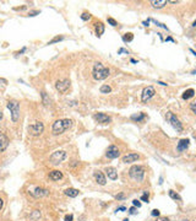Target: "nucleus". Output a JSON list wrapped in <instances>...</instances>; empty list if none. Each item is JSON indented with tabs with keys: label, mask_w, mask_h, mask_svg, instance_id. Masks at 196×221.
<instances>
[{
	"label": "nucleus",
	"mask_w": 196,
	"mask_h": 221,
	"mask_svg": "<svg viewBox=\"0 0 196 221\" xmlns=\"http://www.w3.org/2000/svg\"><path fill=\"white\" fill-rule=\"evenodd\" d=\"M71 127H72V121L71 119H59V121L54 122L53 128H51V132H53L54 135H60Z\"/></svg>",
	"instance_id": "1"
},
{
	"label": "nucleus",
	"mask_w": 196,
	"mask_h": 221,
	"mask_svg": "<svg viewBox=\"0 0 196 221\" xmlns=\"http://www.w3.org/2000/svg\"><path fill=\"white\" fill-rule=\"evenodd\" d=\"M92 76L95 80H104L109 76V69L104 67L102 63H96L92 70Z\"/></svg>",
	"instance_id": "2"
},
{
	"label": "nucleus",
	"mask_w": 196,
	"mask_h": 221,
	"mask_svg": "<svg viewBox=\"0 0 196 221\" xmlns=\"http://www.w3.org/2000/svg\"><path fill=\"white\" fill-rule=\"evenodd\" d=\"M7 108L11 112V119L12 122H17L20 118V105L17 101H9L7 102Z\"/></svg>",
	"instance_id": "3"
},
{
	"label": "nucleus",
	"mask_w": 196,
	"mask_h": 221,
	"mask_svg": "<svg viewBox=\"0 0 196 221\" xmlns=\"http://www.w3.org/2000/svg\"><path fill=\"white\" fill-rule=\"evenodd\" d=\"M129 175L135 181H142L143 176H145V170H143L141 166H133L131 168H130Z\"/></svg>",
	"instance_id": "4"
},
{
	"label": "nucleus",
	"mask_w": 196,
	"mask_h": 221,
	"mask_svg": "<svg viewBox=\"0 0 196 221\" xmlns=\"http://www.w3.org/2000/svg\"><path fill=\"white\" fill-rule=\"evenodd\" d=\"M43 130H44V125H43L42 122H36V123H33V124H31V125L28 127V133H30L32 136H38V135H41V134L43 133Z\"/></svg>",
	"instance_id": "5"
},
{
	"label": "nucleus",
	"mask_w": 196,
	"mask_h": 221,
	"mask_svg": "<svg viewBox=\"0 0 196 221\" xmlns=\"http://www.w3.org/2000/svg\"><path fill=\"white\" fill-rule=\"evenodd\" d=\"M167 119L171 122V124L173 125V128L174 129H177V132H181L183 130V125H181V123H180V121L177 118V117L172 113V112H167Z\"/></svg>",
	"instance_id": "6"
},
{
	"label": "nucleus",
	"mask_w": 196,
	"mask_h": 221,
	"mask_svg": "<svg viewBox=\"0 0 196 221\" xmlns=\"http://www.w3.org/2000/svg\"><path fill=\"white\" fill-rule=\"evenodd\" d=\"M65 159H66V152L65 151H55L53 155L50 156V161L54 165H58V163L63 162Z\"/></svg>",
	"instance_id": "7"
},
{
	"label": "nucleus",
	"mask_w": 196,
	"mask_h": 221,
	"mask_svg": "<svg viewBox=\"0 0 196 221\" xmlns=\"http://www.w3.org/2000/svg\"><path fill=\"white\" fill-rule=\"evenodd\" d=\"M154 96V88L152 86H147L146 88H143L142 91V95H141V101L142 102H146L148 101L150 98H152Z\"/></svg>",
	"instance_id": "8"
},
{
	"label": "nucleus",
	"mask_w": 196,
	"mask_h": 221,
	"mask_svg": "<svg viewBox=\"0 0 196 221\" xmlns=\"http://www.w3.org/2000/svg\"><path fill=\"white\" fill-rule=\"evenodd\" d=\"M93 119L97 123H99V124H108L112 121L110 117H108L107 114H104V113H95L93 114Z\"/></svg>",
	"instance_id": "9"
},
{
	"label": "nucleus",
	"mask_w": 196,
	"mask_h": 221,
	"mask_svg": "<svg viewBox=\"0 0 196 221\" xmlns=\"http://www.w3.org/2000/svg\"><path fill=\"white\" fill-rule=\"evenodd\" d=\"M55 87H57V90L59 91V92L65 94V92L68 91V88L70 87V81H69L68 79H65V80H59V81H57Z\"/></svg>",
	"instance_id": "10"
},
{
	"label": "nucleus",
	"mask_w": 196,
	"mask_h": 221,
	"mask_svg": "<svg viewBox=\"0 0 196 221\" xmlns=\"http://www.w3.org/2000/svg\"><path fill=\"white\" fill-rule=\"evenodd\" d=\"M119 155H120L119 149H118L115 145H110L108 148L107 152H106V156L108 159H116V157H119Z\"/></svg>",
	"instance_id": "11"
},
{
	"label": "nucleus",
	"mask_w": 196,
	"mask_h": 221,
	"mask_svg": "<svg viewBox=\"0 0 196 221\" xmlns=\"http://www.w3.org/2000/svg\"><path fill=\"white\" fill-rule=\"evenodd\" d=\"M136 160H139V155H137V154H134V152L127 154L126 156H124V157H123V162H125V163L135 162Z\"/></svg>",
	"instance_id": "12"
},
{
	"label": "nucleus",
	"mask_w": 196,
	"mask_h": 221,
	"mask_svg": "<svg viewBox=\"0 0 196 221\" xmlns=\"http://www.w3.org/2000/svg\"><path fill=\"white\" fill-rule=\"evenodd\" d=\"M95 178H96V181H97V183L101 184V186H104V184L107 183L106 177H104V175H103L101 171H96V172H95Z\"/></svg>",
	"instance_id": "13"
},
{
	"label": "nucleus",
	"mask_w": 196,
	"mask_h": 221,
	"mask_svg": "<svg viewBox=\"0 0 196 221\" xmlns=\"http://www.w3.org/2000/svg\"><path fill=\"white\" fill-rule=\"evenodd\" d=\"M189 142H190L189 139H181V140L178 142V146H177L178 151H184V150H186V149L189 148Z\"/></svg>",
	"instance_id": "14"
},
{
	"label": "nucleus",
	"mask_w": 196,
	"mask_h": 221,
	"mask_svg": "<svg viewBox=\"0 0 196 221\" xmlns=\"http://www.w3.org/2000/svg\"><path fill=\"white\" fill-rule=\"evenodd\" d=\"M106 172H107L108 178H110L113 181H115L118 178V172H116V170H115L114 167H107L106 168Z\"/></svg>",
	"instance_id": "15"
},
{
	"label": "nucleus",
	"mask_w": 196,
	"mask_h": 221,
	"mask_svg": "<svg viewBox=\"0 0 196 221\" xmlns=\"http://www.w3.org/2000/svg\"><path fill=\"white\" fill-rule=\"evenodd\" d=\"M9 145V139L4 135V134H0V151H4Z\"/></svg>",
	"instance_id": "16"
},
{
	"label": "nucleus",
	"mask_w": 196,
	"mask_h": 221,
	"mask_svg": "<svg viewBox=\"0 0 196 221\" xmlns=\"http://www.w3.org/2000/svg\"><path fill=\"white\" fill-rule=\"evenodd\" d=\"M151 5L154 9H162L167 5V0H153V1H151Z\"/></svg>",
	"instance_id": "17"
},
{
	"label": "nucleus",
	"mask_w": 196,
	"mask_h": 221,
	"mask_svg": "<svg viewBox=\"0 0 196 221\" xmlns=\"http://www.w3.org/2000/svg\"><path fill=\"white\" fill-rule=\"evenodd\" d=\"M49 178L53 179V181H59V179L63 178V173L60 171H58V170H54V171H51L49 173Z\"/></svg>",
	"instance_id": "18"
},
{
	"label": "nucleus",
	"mask_w": 196,
	"mask_h": 221,
	"mask_svg": "<svg viewBox=\"0 0 196 221\" xmlns=\"http://www.w3.org/2000/svg\"><path fill=\"white\" fill-rule=\"evenodd\" d=\"M34 197H44L48 194V190L47 189H43V188H36L34 192H31Z\"/></svg>",
	"instance_id": "19"
},
{
	"label": "nucleus",
	"mask_w": 196,
	"mask_h": 221,
	"mask_svg": "<svg viewBox=\"0 0 196 221\" xmlns=\"http://www.w3.org/2000/svg\"><path fill=\"white\" fill-rule=\"evenodd\" d=\"M65 194L70 198H75V197L78 196V190L75 189V188H68V189H65Z\"/></svg>",
	"instance_id": "20"
},
{
	"label": "nucleus",
	"mask_w": 196,
	"mask_h": 221,
	"mask_svg": "<svg viewBox=\"0 0 196 221\" xmlns=\"http://www.w3.org/2000/svg\"><path fill=\"white\" fill-rule=\"evenodd\" d=\"M194 95H195V90L194 88H188L185 92L183 94V98H184V100H189V98L194 97Z\"/></svg>",
	"instance_id": "21"
},
{
	"label": "nucleus",
	"mask_w": 196,
	"mask_h": 221,
	"mask_svg": "<svg viewBox=\"0 0 196 221\" xmlns=\"http://www.w3.org/2000/svg\"><path fill=\"white\" fill-rule=\"evenodd\" d=\"M103 33H104V25H103L102 22H98V23L96 25V34H97L98 37H101Z\"/></svg>",
	"instance_id": "22"
},
{
	"label": "nucleus",
	"mask_w": 196,
	"mask_h": 221,
	"mask_svg": "<svg viewBox=\"0 0 196 221\" xmlns=\"http://www.w3.org/2000/svg\"><path fill=\"white\" fill-rule=\"evenodd\" d=\"M143 118H145V114H143V113L131 115V119H133V121H136V122H141V121H143Z\"/></svg>",
	"instance_id": "23"
},
{
	"label": "nucleus",
	"mask_w": 196,
	"mask_h": 221,
	"mask_svg": "<svg viewBox=\"0 0 196 221\" xmlns=\"http://www.w3.org/2000/svg\"><path fill=\"white\" fill-rule=\"evenodd\" d=\"M99 91H101L102 94H109L110 91H112V87L108 86V85H102L101 88H99Z\"/></svg>",
	"instance_id": "24"
},
{
	"label": "nucleus",
	"mask_w": 196,
	"mask_h": 221,
	"mask_svg": "<svg viewBox=\"0 0 196 221\" xmlns=\"http://www.w3.org/2000/svg\"><path fill=\"white\" fill-rule=\"evenodd\" d=\"M169 197H171L172 199H174V200H181L180 196L178 193H175L174 190H169Z\"/></svg>",
	"instance_id": "25"
},
{
	"label": "nucleus",
	"mask_w": 196,
	"mask_h": 221,
	"mask_svg": "<svg viewBox=\"0 0 196 221\" xmlns=\"http://www.w3.org/2000/svg\"><path fill=\"white\" fill-rule=\"evenodd\" d=\"M123 40H124L125 42H131V41L134 40V34H133V33H125L124 37H123Z\"/></svg>",
	"instance_id": "26"
},
{
	"label": "nucleus",
	"mask_w": 196,
	"mask_h": 221,
	"mask_svg": "<svg viewBox=\"0 0 196 221\" xmlns=\"http://www.w3.org/2000/svg\"><path fill=\"white\" fill-rule=\"evenodd\" d=\"M42 98H43V103L45 106H48L49 105V100H48V97H47V94L45 92H42Z\"/></svg>",
	"instance_id": "27"
},
{
	"label": "nucleus",
	"mask_w": 196,
	"mask_h": 221,
	"mask_svg": "<svg viewBox=\"0 0 196 221\" xmlns=\"http://www.w3.org/2000/svg\"><path fill=\"white\" fill-rule=\"evenodd\" d=\"M81 19H82L83 21H87V20H89V19H91V15L88 14V12H83V14L81 15Z\"/></svg>",
	"instance_id": "28"
},
{
	"label": "nucleus",
	"mask_w": 196,
	"mask_h": 221,
	"mask_svg": "<svg viewBox=\"0 0 196 221\" xmlns=\"http://www.w3.org/2000/svg\"><path fill=\"white\" fill-rule=\"evenodd\" d=\"M59 41H63V37H55L54 40H51L50 42H49V44H53V43H57V42H59Z\"/></svg>",
	"instance_id": "29"
},
{
	"label": "nucleus",
	"mask_w": 196,
	"mask_h": 221,
	"mask_svg": "<svg viewBox=\"0 0 196 221\" xmlns=\"http://www.w3.org/2000/svg\"><path fill=\"white\" fill-rule=\"evenodd\" d=\"M108 22L112 25V26H116L118 23H116V21L114 20V19H112V17H108Z\"/></svg>",
	"instance_id": "30"
},
{
	"label": "nucleus",
	"mask_w": 196,
	"mask_h": 221,
	"mask_svg": "<svg viewBox=\"0 0 196 221\" xmlns=\"http://www.w3.org/2000/svg\"><path fill=\"white\" fill-rule=\"evenodd\" d=\"M39 14V11L38 10H34V11H30L28 12V16H36V15H38Z\"/></svg>",
	"instance_id": "31"
},
{
	"label": "nucleus",
	"mask_w": 196,
	"mask_h": 221,
	"mask_svg": "<svg viewBox=\"0 0 196 221\" xmlns=\"http://www.w3.org/2000/svg\"><path fill=\"white\" fill-rule=\"evenodd\" d=\"M152 216H159V210H157V209H154V210H152Z\"/></svg>",
	"instance_id": "32"
},
{
	"label": "nucleus",
	"mask_w": 196,
	"mask_h": 221,
	"mask_svg": "<svg viewBox=\"0 0 196 221\" xmlns=\"http://www.w3.org/2000/svg\"><path fill=\"white\" fill-rule=\"evenodd\" d=\"M141 200H143V202H148V196H147L146 193H145V194H143V196L141 197Z\"/></svg>",
	"instance_id": "33"
},
{
	"label": "nucleus",
	"mask_w": 196,
	"mask_h": 221,
	"mask_svg": "<svg viewBox=\"0 0 196 221\" xmlns=\"http://www.w3.org/2000/svg\"><path fill=\"white\" fill-rule=\"evenodd\" d=\"M133 204H134V206H137V208H140V206H141V203H140L139 200H136V199H135V200H133Z\"/></svg>",
	"instance_id": "34"
},
{
	"label": "nucleus",
	"mask_w": 196,
	"mask_h": 221,
	"mask_svg": "<svg viewBox=\"0 0 196 221\" xmlns=\"http://www.w3.org/2000/svg\"><path fill=\"white\" fill-rule=\"evenodd\" d=\"M72 219H74L72 215H66V216H65V221H72Z\"/></svg>",
	"instance_id": "35"
},
{
	"label": "nucleus",
	"mask_w": 196,
	"mask_h": 221,
	"mask_svg": "<svg viewBox=\"0 0 196 221\" xmlns=\"http://www.w3.org/2000/svg\"><path fill=\"white\" fill-rule=\"evenodd\" d=\"M115 198H116L118 200H121V199H124V198H125V196H124V194H118V196H116Z\"/></svg>",
	"instance_id": "36"
},
{
	"label": "nucleus",
	"mask_w": 196,
	"mask_h": 221,
	"mask_svg": "<svg viewBox=\"0 0 196 221\" xmlns=\"http://www.w3.org/2000/svg\"><path fill=\"white\" fill-rule=\"evenodd\" d=\"M129 213L134 215V214H136V209H135V208H130V209H129Z\"/></svg>",
	"instance_id": "37"
},
{
	"label": "nucleus",
	"mask_w": 196,
	"mask_h": 221,
	"mask_svg": "<svg viewBox=\"0 0 196 221\" xmlns=\"http://www.w3.org/2000/svg\"><path fill=\"white\" fill-rule=\"evenodd\" d=\"M190 108H191L192 113H195V102H191V103H190Z\"/></svg>",
	"instance_id": "38"
},
{
	"label": "nucleus",
	"mask_w": 196,
	"mask_h": 221,
	"mask_svg": "<svg viewBox=\"0 0 196 221\" xmlns=\"http://www.w3.org/2000/svg\"><path fill=\"white\" fill-rule=\"evenodd\" d=\"M157 221H169V219H167V217H159V219H157Z\"/></svg>",
	"instance_id": "39"
},
{
	"label": "nucleus",
	"mask_w": 196,
	"mask_h": 221,
	"mask_svg": "<svg viewBox=\"0 0 196 221\" xmlns=\"http://www.w3.org/2000/svg\"><path fill=\"white\" fill-rule=\"evenodd\" d=\"M3 206H4V202H3V199L0 198V210L3 209Z\"/></svg>",
	"instance_id": "40"
},
{
	"label": "nucleus",
	"mask_w": 196,
	"mask_h": 221,
	"mask_svg": "<svg viewBox=\"0 0 196 221\" xmlns=\"http://www.w3.org/2000/svg\"><path fill=\"white\" fill-rule=\"evenodd\" d=\"M148 22H150V20H147V21H143V22H142V25H143V26H148Z\"/></svg>",
	"instance_id": "41"
},
{
	"label": "nucleus",
	"mask_w": 196,
	"mask_h": 221,
	"mask_svg": "<svg viewBox=\"0 0 196 221\" xmlns=\"http://www.w3.org/2000/svg\"><path fill=\"white\" fill-rule=\"evenodd\" d=\"M158 84L162 85V86H167V84H165V82H162V81H158Z\"/></svg>",
	"instance_id": "42"
},
{
	"label": "nucleus",
	"mask_w": 196,
	"mask_h": 221,
	"mask_svg": "<svg viewBox=\"0 0 196 221\" xmlns=\"http://www.w3.org/2000/svg\"><path fill=\"white\" fill-rule=\"evenodd\" d=\"M3 118V112H1V109H0V119Z\"/></svg>",
	"instance_id": "43"
},
{
	"label": "nucleus",
	"mask_w": 196,
	"mask_h": 221,
	"mask_svg": "<svg viewBox=\"0 0 196 221\" xmlns=\"http://www.w3.org/2000/svg\"><path fill=\"white\" fill-rule=\"evenodd\" d=\"M123 221H129V219H124V220H123Z\"/></svg>",
	"instance_id": "44"
},
{
	"label": "nucleus",
	"mask_w": 196,
	"mask_h": 221,
	"mask_svg": "<svg viewBox=\"0 0 196 221\" xmlns=\"http://www.w3.org/2000/svg\"><path fill=\"white\" fill-rule=\"evenodd\" d=\"M184 221H188V220H184Z\"/></svg>",
	"instance_id": "45"
}]
</instances>
